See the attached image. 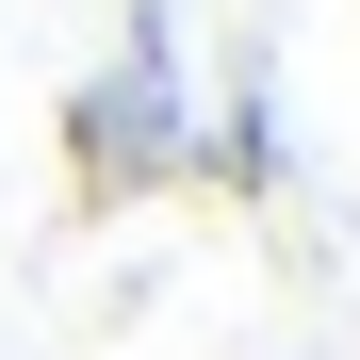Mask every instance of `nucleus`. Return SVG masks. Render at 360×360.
<instances>
[{
    "instance_id": "nucleus-1",
    "label": "nucleus",
    "mask_w": 360,
    "mask_h": 360,
    "mask_svg": "<svg viewBox=\"0 0 360 360\" xmlns=\"http://www.w3.org/2000/svg\"><path fill=\"white\" fill-rule=\"evenodd\" d=\"M66 164H82V197L115 213V197H148V180H180V131H164V66L131 49L115 82H82L66 98Z\"/></svg>"
}]
</instances>
